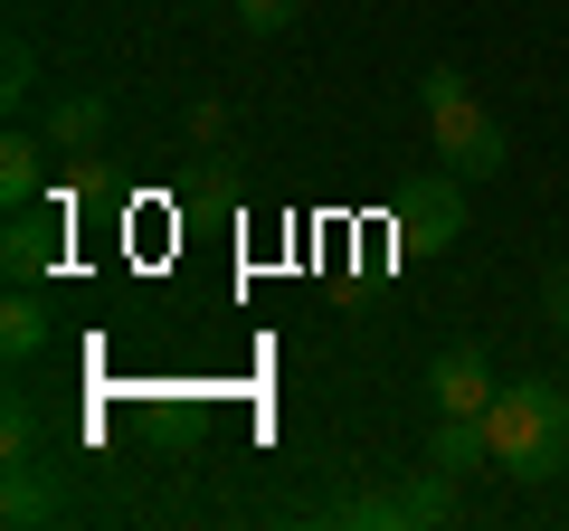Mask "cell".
Wrapping results in <instances>:
<instances>
[{
	"label": "cell",
	"mask_w": 569,
	"mask_h": 531,
	"mask_svg": "<svg viewBox=\"0 0 569 531\" xmlns=\"http://www.w3.org/2000/svg\"><path fill=\"white\" fill-rule=\"evenodd\" d=\"M418 114H427V133H437V162H447V171H466V181L512 171V133H503V114H493V104L475 96L456 67H437V77L418 86Z\"/></svg>",
	"instance_id": "7a4b0ae2"
},
{
	"label": "cell",
	"mask_w": 569,
	"mask_h": 531,
	"mask_svg": "<svg viewBox=\"0 0 569 531\" xmlns=\"http://www.w3.org/2000/svg\"><path fill=\"white\" fill-rule=\"evenodd\" d=\"M247 39H276V29H295V0H238Z\"/></svg>",
	"instance_id": "4fadbf2b"
},
{
	"label": "cell",
	"mask_w": 569,
	"mask_h": 531,
	"mask_svg": "<svg viewBox=\"0 0 569 531\" xmlns=\"http://www.w3.org/2000/svg\"><path fill=\"white\" fill-rule=\"evenodd\" d=\"M427 389H437V418H485L493 409V361H485V342H456V351H437V370H427Z\"/></svg>",
	"instance_id": "277c9868"
},
{
	"label": "cell",
	"mask_w": 569,
	"mask_h": 531,
	"mask_svg": "<svg viewBox=\"0 0 569 531\" xmlns=\"http://www.w3.org/2000/svg\"><path fill=\"white\" fill-rule=\"evenodd\" d=\"M0 77H10V86H0V96H10V114H20V104L39 96V58H29V39H10V58H0Z\"/></svg>",
	"instance_id": "8fae6325"
},
{
	"label": "cell",
	"mask_w": 569,
	"mask_h": 531,
	"mask_svg": "<svg viewBox=\"0 0 569 531\" xmlns=\"http://www.w3.org/2000/svg\"><path fill=\"white\" fill-rule=\"evenodd\" d=\"M550 323L569 332V266H550Z\"/></svg>",
	"instance_id": "9a60e30c"
},
{
	"label": "cell",
	"mask_w": 569,
	"mask_h": 531,
	"mask_svg": "<svg viewBox=\"0 0 569 531\" xmlns=\"http://www.w3.org/2000/svg\"><path fill=\"white\" fill-rule=\"evenodd\" d=\"M485 437H493V465L522 474V484L569 474V389L560 380H503L485 409Z\"/></svg>",
	"instance_id": "6da1fadb"
},
{
	"label": "cell",
	"mask_w": 569,
	"mask_h": 531,
	"mask_svg": "<svg viewBox=\"0 0 569 531\" xmlns=\"http://www.w3.org/2000/svg\"><path fill=\"white\" fill-rule=\"evenodd\" d=\"M39 133L58 143V162H96L104 152V96H58Z\"/></svg>",
	"instance_id": "52a82bcc"
},
{
	"label": "cell",
	"mask_w": 569,
	"mask_h": 531,
	"mask_svg": "<svg viewBox=\"0 0 569 531\" xmlns=\"http://www.w3.org/2000/svg\"><path fill=\"white\" fill-rule=\"evenodd\" d=\"M0 266H10V285H39L48 266H58V209H10V238H0Z\"/></svg>",
	"instance_id": "5b68a950"
},
{
	"label": "cell",
	"mask_w": 569,
	"mask_h": 531,
	"mask_svg": "<svg viewBox=\"0 0 569 531\" xmlns=\"http://www.w3.org/2000/svg\"><path fill=\"white\" fill-rule=\"evenodd\" d=\"M0 351H10V361H39L48 351V304L29 285H10V304H0Z\"/></svg>",
	"instance_id": "9c48e42d"
},
{
	"label": "cell",
	"mask_w": 569,
	"mask_h": 531,
	"mask_svg": "<svg viewBox=\"0 0 569 531\" xmlns=\"http://www.w3.org/2000/svg\"><path fill=\"white\" fill-rule=\"evenodd\" d=\"M0 455H39V409H29V399L0 409Z\"/></svg>",
	"instance_id": "7c38bea8"
},
{
	"label": "cell",
	"mask_w": 569,
	"mask_h": 531,
	"mask_svg": "<svg viewBox=\"0 0 569 531\" xmlns=\"http://www.w3.org/2000/svg\"><path fill=\"white\" fill-rule=\"evenodd\" d=\"M48 152H58L48 133L10 123V143H0V200H10V209H29V200H39V181H48Z\"/></svg>",
	"instance_id": "ba28073f"
},
{
	"label": "cell",
	"mask_w": 569,
	"mask_h": 531,
	"mask_svg": "<svg viewBox=\"0 0 569 531\" xmlns=\"http://www.w3.org/2000/svg\"><path fill=\"white\" fill-rule=\"evenodd\" d=\"M389 228H399L408 247H456V238H466V171H437V181L399 190Z\"/></svg>",
	"instance_id": "3957f363"
},
{
	"label": "cell",
	"mask_w": 569,
	"mask_h": 531,
	"mask_svg": "<svg viewBox=\"0 0 569 531\" xmlns=\"http://www.w3.org/2000/svg\"><path fill=\"white\" fill-rule=\"evenodd\" d=\"M67 512V484L39 465V455H10V493H0V522L29 531V522H58Z\"/></svg>",
	"instance_id": "8992f818"
},
{
	"label": "cell",
	"mask_w": 569,
	"mask_h": 531,
	"mask_svg": "<svg viewBox=\"0 0 569 531\" xmlns=\"http://www.w3.org/2000/svg\"><path fill=\"white\" fill-rule=\"evenodd\" d=\"M200 10H209V0H200Z\"/></svg>",
	"instance_id": "2e32d148"
},
{
	"label": "cell",
	"mask_w": 569,
	"mask_h": 531,
	"mask_svg": "<svg viewBox=\"0 0 569 531\" xmlns=\"http://www.w3.org/2000/svg\"><path fill=\"white\" fill-rule=\"evenodd\" d=\"M427 465H447V474L493 465V437H485V418H437V447H427Z\"/></svg>",
	"instance_id": "30bf717a"
},
{
	"label": "cell",
	"mask_w": 569,
	"mask_h": 531,
	"mask_svg": "<svg viewBox=\"0 0 569 531\" xmlns=\"http://www.w3.org/2000/svg\"><path fill=\"white\" fill-rule=\"evenodd\" d=\"M190 133L200 143H228V104H190Z\"/></svg>",
	"instance_id": "5bb4252c"
}]
</instances>
